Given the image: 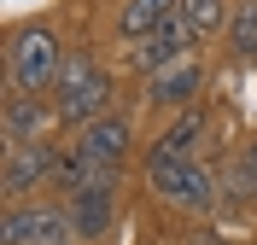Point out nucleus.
Returning a JSON list of instances; mask_svg holds the SVG:
<instances>
[{"instance_id":"11","label":"nucleus","mask_w":257,"mask_h":245,"mask_svg":"<svg viewBox=\"0 0 257 245\" xmlns=\"http://www.w3.org/2000/svg\"><path fill=\"white\" fill-rule=\"evenodd\" d=\"M64 216H70V233L76 239H99V233H111V193H70L64 198Z\"/></svg>"},{"instance_id":"12","label":"nucleus","mask_w":257,"mask_h":245,"mask_svg":"<svg viewBox=\"0 0 257 245\" xmlns=\"http://www.w3.org/2000/svg\"><path fill=\"white\" fill-rule=\"evenodd\" d=\"M210 123H205V111L193 105V111H176L170 123H164V134L152 140V152L158 158H199V134H205Z\"/></svg>"},{"instance_id":"8","label":"nucleus","mask_w":257,"mask_h":245,"mask_svg":"<svg viewBox=\"0 0 257 245\" xmlns=\"http://www.w3.org/2000/svg\"><path fill=\"white\" fill-rule=\"evenodd\" d=\"M199 88H205V65L199 59H176V65H164L158 76H146V99L158 105V111H193L199 105Z\"/></svg>"},{"instance_id":"16","label":"nucleus","mask_w":257,"mask_h":245,"mask_svg":"<svg viewBox=\"0 0 257 245\" xmlns=\"http://www.w3.org/2000/svg\"><path fill=\"white\" fill-rule=\"evenodd\" d=\"M181 18L193 24V35H199V41H210V35L228 30L234 6H228V0H181Z\"/></svg>"},{"instance_id":"2","label":"nucleus","mask_w":257,"mask_h":245,"mask_svg":"<svg viewBox=\"0 0 257 245\" xmlns=\"http://www.w3.org/2000/svg\"><path fill=\"white\" fill-rule=\"evenodd\" d=\"M146 187L170 210H187V216L222 204V181H216V169L205 158H158V152H146Z\"/></svg>"},{"instance_id":"3","label":"nucleus","mask_w":257,"mask_h":245,"mask_svg":"<svg viewBox=\"0 0 257 245\" xmlns=\"http://www.w3.org/2000/svg\"><path fill=\"white\" fill-rule=\"evenodd\" d=\"M53 105H59L64 129H88L94 117H105V105H111V76H105V65H94L88 53H70L59 88H53Z\"/></svg>"},{"instance_id":"5","label":"nucleus","mask_w":257,"mask_h":245,"mask_svg":"<svg viewBox=\"0 0 257 245\" xmlns=\"http://www.w3.org/2000/svg\"><path fill=\"white\" fill-rule=\"evenodd\" d=\"M199 47V35H193V24L187 18H170V24H164V30H152V35H141V41H135V47H128V65L141 70V76H158L164 65H176V59H187V53Z\"/></svg>"},{"instance_id":"10","label":"nucleus","mask_w":257,"mask_h":245,"mask_svg":"<svg viewBox=\"0 0 257 245\" xmlns=\"http://www.w3.org/2000/svg\"><path fill=\"white\" fill-rule=\"evenodd\" d=\"M176 12H181V0H123V6H117V35H123L128 47H135L141 35L164 30V24H170Z\"/></svg>"},{"instance_id":"4","label":"nucleus","mask_w":257,"mask_h":245,"mask_svg":"<svg viewBox=\"0 0 257 245\" xmlns=\"http://www.w3.org/2000/svg\"><path fill=\"white\" fill-rule=\"evenodd\" d=\"M0 245H76L64 204H6Z\"/></svg>"},{"instance_id":"1","label":"nucleus","mask_w":257,"mask_h":245,"mask_svg":"<svg viewBox=\"0 0 257 245\" xmlns=\"http://www.w3.org/2000/svg\"><path fill=\"white\" fill-rule=\"evenodd\" d=\"M64 41L53 24H18L6 41V94H47L64 76Z\"/></svg>"},{"instance_id":"13","label":"nucleus","mask_w":257,"mask_h":245,"mask_svg":"<svg viewBox=\"0 0 257 245\" xmlns=\"http://www.w3.org/2000/svg\"><path fill=\"white\" fill-rule=\"evenodd\" d=\"M222 198L240 210H257V140H245L240 158L222 169Z\"/></svg>"},{"instance_id":"17","label":"nucleus","mask_w":257,"mask_h":245,"mask_svg":"<svg viewBox=\"0 0 257 245\" xmlns=\"http://www.w3.org/2000/svg\"><path fill=\"white\" fill-rule=\"evenodd\" d=\"M187 245H228V239H222L216 228H193V233H187Z\"/></svg>"},{"instance_id":"9","label":"nucleus","mask_w":257,"mask_h":245,"mask_svg":"<svg viewBox=\"0 0 257 245\" xmlns=\"http://www.w3.org/2000/svg\"><path fill=\"white\" fill-rule=\"evenodd\" d=\"M76 146L88 152L94 163H117V169H123L128 146H135V123L117 117V111H105V117H94L88 129H76Z\"/></svg>"},{"instance_id":"7","label":"nucleus","mask_w":257,"mask_h":245,"mask_svg":"<svg viewBox=\"0 0 257 245\" xmlns=\"http://www.w3.org/2000/svg\"><path fill=\"white\" fill-rule=\"evenodd\" d=\"M47 181H53V140L47 146H6V169H0L6 204H30V193H41Z\"/></svg>"},{"instance_id":"14","label":"nucleus","mask_w":257,"mask_h":245,"mask_svg":"<svg viewBox=\"0 0 257 245\" xmlns=\"http://www.w3.org/2000/svg\"><path fill=\"white\" fill-rule=\"evenodd\" d=\"M88 175H94V158H88L76 140H70V146H53V187H59L64 198L82 193V187H88Z\"/></svg>"},{"instance_id":"6","label":"nucleus","mask_w":257,"mask_h":245,"mask_svg":"<svg viewBox=\"0 0 257 245\" xmlns=\"http://www.w3.org/2000/svg\"><path fill=\"white\" fill-rule=\"evenodd\" d=\"M0 123H6V146H47L53 123H59V105H47L41 94H6Z\"/></svg>"},{"instance_id":"15","label":"nucleus","mask_w":257,"mask_h":245,"mask_svg":"<svg viewBox=\"0 0 257 245\" xmlns=\"http://www.w3.org/2000/svg\"><path fill=\"white\" fill-rule=\"evenodd\" d=\"M228 47H234V59L257 65V0H234V18H228Z\"/></svg>"}]
</instances>
